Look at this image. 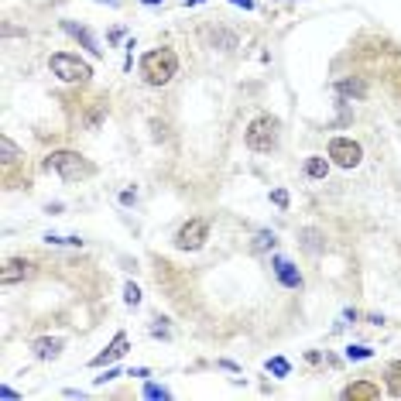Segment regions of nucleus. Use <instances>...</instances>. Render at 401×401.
Masks as SVG:
<instances>
[{
	"mask_svg": "<svg viewBox=\"0 0 401 401\" xmlns=\"http://www.w3.org/2000/svg\"><path fill=\"white\" fill-rule=\"evenodd\" d=\"M0 155H3V165H14V162L21 158V148H17L7 134H0Z\"/></svg>",
	"mask_w": 401,
	"mask_h": 401,
	"instance_id": "13",
	"label": "nucleus"
},
{
	"mask_svg": "<svg viewBox=\"0 0 401 401\" xmlns=\"http://www.w3.org/2000/svg\"><path fill=\"white\" fill-rule=\"evenodd\" d=\"M275 247V233L271 230H261L257 237H254V250H271Z\"/></svg>",
	"mask_w": 401,
	"mask_h": 401,
	"instance_id": "16",
	"label": "nucleus"
},
{
	"mask_svg": "<svg viewBox=\"0 0 401 401\" xmlns=\"http://www.w3.org/2000/svg\"><path fill=\"white\" fill-rule=\"evenodd\" d=\"M114 377H120V370H107V374H103V377H96V381L103 384V381H114Z\"/></svg>",
	"mask_w": 401,
	"mask_h": 401,
	"instance_id": "24",
	"label": "nucleus"
},
{
	"mask_svg": "<svg viewBox=\"0 0 401 401\" xmlns=\"http://www.w3.org/2000/svg\"><path fill=\"white\" fill-rule=\"evenodd\" d=\"M28 275H31V261L10 257V261L3 264V271H0V282H3V285H14V282H24Z\"/></svg>",
	"mask_w": 401,
	"mask_h": 401,
	"instance_id": "8",
	"label": "nucleus"
},
{
	"mask_svg": "<svg viewBox=\"0 0 401 401\" xmlns=\"http://www.w3.org/2000/svg\"><path fill=\"white\" fill-rule=\"evenodd\" d=\"M120 203H123V206H134V203H137V192H134V189L120 192Z\"/></svg>",
	"mask_w": 401,
	"mask_h": 401,
	"instance_id": "23",
	"label": "nucleus"
},
{
	"mask_svg": "<svg viewBox=\"0 0 401 401\" xmlns=\"http://www.w3.org/2000/svg\"><path fill=\"white\" fill-rule=\"evenodd\" d=\"M388 395L391 398H401V360H395L388 367Z\"/></svg>",
	"mask_w": 401,
	"mask_h": 401,
	"instance_id": "14",
	"label": "nucleus"
},
{
	"mask_svg": "<svg viewBox=\"0 0 401 401\" xmlns=\"http://www.w3.org/2000/svg\"><path fill=\"white\" fill-rule=\"evenodd\" d=\"M49 69L56 72L62 83H86V79L93 76V69H89L83 58L69 56V52H56V56L49 58Z\"/></svg>",
	"mask_w": 401,
	"mask_h": 401,
	"instance_id": "4",
	"label": "nucleus"
},
{
	"mask_svg": "<svg viewBox=\"0 0 401 401\" xmlns=\"http://www.w3.org/2000/svg\"><path fill=\"white\" fill-rule=\"evenodd\" d=\"M381 391L377 388H370V384H353V388H346V398H377Z\"/></svg>",
	"mask_w": 401,
	"mask_h": 401,
	"instance_id": "15",
	"label": "nucleus"
},
{
	"mask_svg": "<svg viewBox=\"0 0 401 401\" xmlns=\"http://www.w3.org/2000/svg\"><path fill=\"white\" fill-rule=\"evenodd\" d=\"M326 151H330L333 165H340V169H346V172H350V169H357V165H360V158H364V148H360L353 137H333Z\"/></svg>",
	"mask_w": 401,
	"mask_h": 401,
	"instance_id": "5",
	"label": "nucleus"
},
{
	"mask_svg": "<svg viewBox=\"0 0 401 401\" xmlns=\"http://www.w3.org/2000/svg\"><path fill=\"white\" fill-rule=\"evenodd\" d=\"M141 76L148 86H165L178 76V56L172 49H151L141 56Z\"/></svg>",
	"mask_w": 401,
	"mask_h": 401,
	"instance_id": "2",
	"label": "nucleus"
},
{
	"mask_svg": "<svg viewBox=\"0 0 401 401\" xmlns=\"http://www.w3.org/2000/svg\"><path fill=\"white\" fill-rule=\"evenodd\" d=\"M141 3H162V0H141Z\"/></svg>",
	"mask_w": 401,
	"mask_h": 401,
	"instance_id": "27",
	"label": "nucleus"
},
{
	"mask_svg": "<svg viewBox=\"0 0 401 401\" xmlns=\"http://www.w3.org/2000/svg\"><path fill=\"white\" fill-rule=\"evenodd\" d=\"M340 93H343V96H364V83L346 79V83H340Z\"/></svg>",
	"mask_w": 401,
	"mask_h": 401,
	"instance_id": "19",
	"label": "nucleus"
},
{
	"mask_svg": "<svg viewBox=\"0 0 401 401\" xmlns=\"http://www.w3.org/2000/svg\"><path fill=\"white\" fill-rule=\"evenodd\" d=\"M305 175H309L312 182H323V178L330 175V162H326L323 155H312V158L305 162Z\"/></svg>",
	"mask_w": 401,
	"mask_h": 401,
	"instance_id": "11",
	"label": "nucleus"
},
{
	"mask_svg": "<svg viewBox=\"0 0 401 401\" xmlns=\"http://www.w3.org/2000/svg\"><path fill=\"white\" fill-rule=\"evenodd\" d=\"M58 350H62V340H35V357H42V360H49V357H58Z\"/></svg>",
	"mask_w": 401,
	"mask_h": 401,
	"instance_id": "12",
	"label": "nucleus"
},
{
	"mask_svg": "<svg viewBox=\"0 0 401 401\" xmlns=\"http://www.w3.org/2000/svg\"><path fill=\"white\" fill-rule=\"evenodd\" d=\"M196 3H203V0H185V7H196Z\"/></svg>",
	"mask_w": 401,
	"mask_h": 401,
	"instance_id": "26",
	"label": "nucleus"
},
{
	"mask_svg": "<svg viewBox=\"0 0 401 401\" xmlns=\"http://www.w3.org/2000/svg\"><path fill=\"white\" fill-rule=\"evenodd\" d=\"M346 357H350V360H367V357H374V350H370V346H350Z\"/></svg>",
	"mask_w": 401,
	"mask_h": 401,
	"instance_id": "20",
	"label": "nucleus"
},
{
	"mask_svg": "<svg viewBox=\"0 0 401 401\" xmlns=\"http://www.w3.org/2000/svg\"><path fill=\"white\" fill-rule=\"evenodd\" d=\"M278 141H282V120L271 114H257L247 123V130H244V144H247L250 151H257V155L275 151Z\"/></svg>",
	"mask_w": 401,
	"mask_h": 401,
	"instance_id": "1",
	"label": "nucleus"
},
{
	"mask_svg": "<svg viewBox=\"0 0 401 401\" xmlns=\"http://www.w3.org/2000/svg\"><path fill=\"white\" fill-rule=\"evenodd\" d=\"M123 353H127V336H123V333H117L114 340H110V346L89 360V367H103V364H114V360H120Z\"/></svg>",
	"mask_w": 401,
	"mask_h": 401,
	"instance_id": "7",
	"label": "nucleus"
},
{
	"mask_svg": "<svg viewBox=\"0 0 401 401\" xmlns=\"http://www.w3.org/2000/svg\"><path fill=\"white\" fill-rule=\"evenodd\" d=\"M107 3H117V0H107Z\"/></svg>",
	"mask_w": 401,
	"mask_h": 401,
	"instance_id": "28",
	"label": "nucleus"
},
{
	"mask_svg": "<svg viewBox=\"0 0 401 401\" xmlns=\"http://www.w3.org/2000/svg\"><path fill=\"white\" fill-rule=\"evenodd\" d=\"M268 370H271V374H278V377H288V370H291V367H288L285 357H275V360H268Z\"/></svg>",
	"mask_w": 401,
	"mask_h": 401,
	"instance_id": "18",
	"label": "nucleus"
},
{
	"mask_svg": "<svg viewBox=\"0 0 401 401\" xmlns=\"http://www.w3.org/2000/svg\"><path fill=\"white\" fill-rule=\"evenodd\" d=\"M123 302H127V305H141V288L134 285V282L123 285Z\"/></svg>",
	"mask_w": 401,
	"mask_h": 401,
	"instance_id": "17",
	"label": "nucleus"
},
{
	"mask_svg": "<svg viewBox=\"0 0 401 401\" xmlns=\"http://www.w3.org/2000/svg\"><path fill=\"white\" fill-rule=\"evenodd\" d=\"M271 203H275L278 210H288V192L285 189H275V192H271Z\"/></svg>",
	"mask_w": 401,
	"mask_h": 401,
	"instance_id": "22",
	"label": "nucleus"
},
{
	"mask_svg": "<svg viewBox=\"0 0 401 401\" xmlns=\"http://www.w3.org/2000/svg\"><path fill=\"white\" fill-rule=\"evenodd\" d=\"M45 169L49 172H56L62 182H83V178H89V175H96V165L89 162V158H83L79 151H52L49 158H45Z\"/></svg>",
	"mask_w": 401,
	"mask_h": 401,
	"instance_id": "3",
	"label": "nucleus"
},
{
	"mask_svg": "<svg viewBox=\"0 0 401 401\" xmlns=\"http://www.w3.org/2000/svg\"><path fill=\"white\" fill-rule=\"evenodd\" d=\"M144 398H172V391H169V388H158V384H148V388H144Z\"/></svg>",
	"mask_w": 401,
	"mask_h": 401,
	"instance_id": "21",
	"label": "nucleus"
},
{
	"mask_svg": "<svg viewBox=\"0 0 401 401\" xmlns=\"http://www.w3.org/2000/svg\"><path fill=\"white\" fill-rule=\"evenodd\" d=\"M206 240H210V223H206V220H199V216H196V220H189L185 227L175 233V247H178V250H199Z\"/></svg>",
	"mask_w": 401,
	"mask_h": 401,
	"instance_id": "6",
	"label": "nucleus"
},
{
	"mask_svg": "<svg viewBox=\"0 0 401 401\" xmlns=\"http://www.w3.org/2000/svg\"><path fill=\"white\" fill-rule=\"evenodd\" d=\"M233 3H240L244 10H250V7H254V0H233Z\"/></svg>",
	"mask_w": 401,
	"mask_h": 401,
	"instance_id": "25",
	"label": "nucleus"
},
{
	"mask_svg": "<svg viewBox=\"0 0 401 401\" xmlns=\"http://www.w3.org/2000/svg\"><path fill=\"white\" fill-rule=\"evenodd\" d=\"M62 28H65V31H69V35H72L76 42H83V49H89L93 56H103V49L96 45V38H93V35H89L86 28H79V24H72V21H65Z\"/></svg>",
	"mask_w": 401,
	"mask_h": 401,
	"instance_id": "10",
	"label": "nucleus"
},
{
	"mask_svg": "<svg viewBox=\"0 0 401 401\" xmlns=\"http://www.w3.org/2000/svg\"><path fill=\"white\" fill-rule=\"evenodd\" d=\"M275 275H278V282L285 288H302V275H298V268L288 257H275Z\"/></svg>",
	"mask_w": 401,
	"mask_h": 401,
	"instance_id": "9",
	"label": "nucleus"
}]
</instances>
